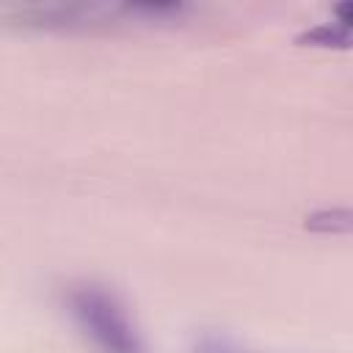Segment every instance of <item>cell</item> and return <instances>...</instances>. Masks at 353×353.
<instances>
[{
  "mask_svg": "<svg viewBox=\"0 0 353 353\" xmlns=\"http://www.w3.org/2000/svg\"><path fill=\"white\" fill-rule=\"evenodd\" d=\"M63 303L77 331L99 353H149L127 306L102 284H77L66 292Z\"/></svg>",
  "mask_w": 353,
  "mask_h": 353,
  "instance_id": "1",
  "label": "cell"
},
{
  "mask_svg": "<svg viewBox=\"0 0 353 353\" xmlns=\"http://www.w3.org/2000/svg\"><path fill=\"white\" fill-rule=\"evenodd\" d=\"M298 44L306 47H331V50H347L350 47V25L342 22H320L298 36Z\"/></svg>",
  "mask_w": 353,
  "mask_h": 353,
  "instance_id": "2",
  "label": "cell"
},
{
  "mask_svg": "<svg viewBox=\"0 0 353 353\" xmlns=\"http://www.w3.org/2000/svg\"><path fill=\"white\" fill-rule=\"evenodd\" d=\"M353 226V215L347 207H325L306 215V229L320 234H347Z\"/></svg>",
  "mask_w": 353,
  "mask_h": 353,
  "instance_id": "3",
  "label": "cell"
},
{
  "mask_svg": "<svg viewBox=\"0 0 353 353\" xmlns=\"http://www.w3.org/2000/svg\"><path fill=\"white\" fill-rule=\"evenodd\" d=\"M190 353H259V350H251L229 336H218V334H204L193 342Z\"/></svg>",
  "mask_w": 353,
  "mask_h": 353,
  "instance_id": "4",
  "label": "cell"
}]
</instances>
